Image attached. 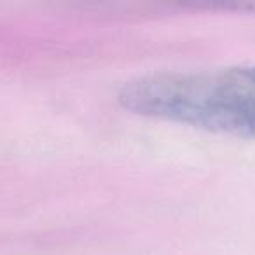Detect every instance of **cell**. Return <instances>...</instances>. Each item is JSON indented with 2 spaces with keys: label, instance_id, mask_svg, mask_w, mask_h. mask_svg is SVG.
<instances>
[{
  "label": "cell",
  "instance_id": "cell-1",
  "mask_svg": "<svg viewBox=\"0 0 255 255\" xmlns=\"http://www.w3.org/2000/svg\"><path fill=\"white\" fill-rule=\"evenodd\" d=\"M117 102L138 116L255 138V65L140 75L123 84Z\"/></svg>",
  "mask_w": 255,
  "mask_h": 255
}]
</instances>
